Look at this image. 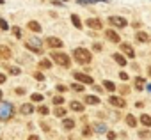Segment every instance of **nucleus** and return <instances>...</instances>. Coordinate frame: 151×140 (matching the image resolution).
I'll use <instances>...</instances> for the list:
<instances>
[{"mask_svg":"<svg viewBox=\"0 0 151 140\" xmlns=\"http://www.w3.org/2000/svg\"><path fill=\"white\" fill-rule=\"evenodd\" d=\"M7 71H9V75H14V76H16V75L22 73V69H18L16 66H11V67H7Z\"/></svg>","mask_w":151,"mask_h":140,"instance_id":"obj_25","label":"nucleus"},{"mask_svg":"<svg viewBox=\"0 0 151 140\" xmlns=\"http://www.w3.org/2000/svg\"><path fill=\"white\" fill-rule=\"evenodd\" d=\"M139 136H140V138H149L151 133H149L147 129H144V131H139Z\"/></svg>","mask_w":151,"mask_h":140,"instance_id":"obj_33","label":"nucleus"},{"mask_svg":"<svg viewBox=\"0 0 151 140\" xmlns=\"http://www.w3.org/2000/svg\"><path fill=\"white\" fill-rule=\"evenodd\" d=\"M62 103H64V98H62V96H55V98H53V105H55V106H60Z\"/></svg>","mask_w":151,"mask_h":140,"instance_id":"obj_29","label":"nucleus"},{"mask_svg":"<svg viewBox=\"0 0 151 140\" xmlns=\"http://www.w3.org/2000/svg\"><path fill=\"white\" fill-rule=\"evenodd\" d=\"M71 21H73V25L77 29H82V21H80V18L77 14H71Z\"/></svg>","mask_w":151,"mask_h":140,"instance_id":"obj_21","label":"nucleus"},{"mask_svg":"<svg viewBox=\"0 0 151 140\" xmlns=\"http://www.w3.org/2000/svg\"><path fill=\"white\" fill-rule=\"evenodd\" d=\"M109 23L114 25V27H119V29H124V27L128 25V21H126L124 18H121V16H110V18H109Z\"/></svg>","mask_w":151,"mask_h":140,"instance_id":"obj_5","label":"nucleus"},{"mask_svg":"<svg viewBox=\"0 0 151 140\" xmlns=\"http://www.w3.org/2000/svg\"><path fill=\"white\" fill-rule=\"evenodd\" d=\"M69 108H71V110H75V112H84V105H82V103H78V101H71Z\"/></svg>","mask_w":151,"mask_h":140,"instance_id":"obj_15","label":"nucleus"},{"mask_svg":"<svg viewBox=\"0 0 151 140\" xmlns=\"http://www.w3.org/2000/svg\"><path fill=\"white\" fill-rule=\"evenodd\" d=\"M11 48H7L6 44H0V59H11Z\"/></svg>","mask_w":151,"mask_h":140,"instance_id":"obj_11","label":"nucleus"},{"mask_svg":"<svg viewBox=\"0 0 151 140\" xmlns=\"http://www.w3.org/2000/svg\"><path fill=\"white\" fill-rule=\"evenodd\" d=\"M0 98H2V91H0Z\"/></svg>","mask_w":151,"mask_h":140,"instance_id":"obj_46","label":"nucleus"},{"mask_svg":"<svg viewBox=\"0 0 151 140\" xmlns=\"http://www.w3.org/2000/svg\"><path fill=\"white\" fill-rule=\"evenodd\" d=\"M73 55H75V60H77L78 64H89V62H91V59H93L91 51H89V50H86V48H75Z\"/></svg>","mask_w":151,"mask_h":140,"instance_id":"obj_1","label":"nucleus"},{"mask_svg":"<svg viewBox=\"0 0 151 140\" xmlns=\"http://www.w3.org/2000/svg\"><path fill=\"white\" fill-rule=\"evenodd\" d=\"M144 84H146V80H144V78H140V76H137V78H135V89H139V91H142V87H144Z\"/></svg>","mask_w":151,"mask_h":140,"instance_id":"obj_22","label":"nucleus"},{"mask_svg":"<svg viewBox=\"0 0 151 140\" xmlns=\"http://www.w3.org/2000/svg\"><path fill=\"white\" fill-rule=\"evenodd\" d=\"M0 29H2V30H7L9 29V25H7V21L4 18H0Z\"/></svg>","mask_w":151,"mask_h":140,"instance_id":"obj_34","label":"nucleus"},{"mask_svg":"<svg viewBox=\"0 0 151 140\" xmlns=\"http://www.w3.org/2000/svg\"><path fill=\"white\" fill-rule=\"evenodd\" d=\"M13 34H14V37H18V39L22 37V30H20L18 27H13Z\"/></svg>","mask_w":151,"mask_h":140,"instance_id":"obj_35","label":"nucleus"},{"mask_svg":"<svg viewBox=\"0 0 151 140\" xmlns=\"http://www.w3.org/2000/svg\"><path fill=\"white\" fill-rule=\"evenodd\" d=\"M121 50H123V53H126V55H128V59H133V57H135V51H133V48H132L130 44L123 43V44H121Z\"/></svg>","mask_w":151,"mask_h":140,"instance_id":"obj_12","label":"nucleus"},{"mask_svg":"<svg viewBox=\"0 0 151 140\" xmlns=\"http://www.w3.org/2000/svg\"><path fill=\"white\" fill-rule=\"evenodd\" d=\"M14 115V106L7 101H0V119L2 121H7Z\"/></svg>","mask_w":151,"mask_h":140,"instance_id":"obj_2","label":"nucleus"},{"mask_svg":"<svg viewBox=\"0 0 151 140\" xmlns=\"http://www.w3.org/2000/svg\"><path fill=\"white\" fill-rule=\"evenodd\" d=\"M62 128L64 129H73L75 128V121L73 119H64L62 121Z\"/></svg>","mask_w":151,"mask_h":140,"instance_id":"obj_16","label":"nucleus"},{"mask_svg":"<svg viewBox=\"0 0 151 140\" xmlns=\"http://www.w3.org/2000/svg\"><path fill=\"white\" fill-rule=\"evenodd\" d=\"M50 55H52V60L57 62L59 66H62V67H69L71 60H69V57H68L66 53H62V51H53V53H50Z\"/></svg>","mask_w":151,"mask_h":140,"instance_id":"obj_3","label":"nucleus"},{"mask_svg":"<svg viewBox=\"0 0 151 140\" xmlns=\"http://www.w3.org/2000/svg\"><path fill=\"white\" fill-rule=\"evenodd\" d=\"M73 76H75V80H78V82H82V84H86V85H93V84H94L93 78H91L89 75H86V73H75Z\"/></svg>","mask_w":151,"mask_h":140,"instance_id":"obj_6","label":"nucleus"},{"mask_svg":"<svg viewBox=\"0 0 151 140\" xmlns=\"http://www.w3.org/2000/svg\"><path fill=\"white\" fill-rule=\"evenodd\" d=\"M34 112V106L30 105V103H25V105H22V114L23 115H30Z\"/></svg>","mask_w":151,"mask_h":140,"instance_id":"obj_14","label":"nucleus"},{"mask_svg":"<svg viewBox=\"0 0 151 140\" xmlns=\"http://www.w3.org/2000/svg\"><path fill=\"white\" fill-rule=\"evenodd\" d=\"M119 78H121V80H128V73L121 71V73H119Z\"/></svg>","mask_w":151,"mask_h":140,"instance_id":"obj_39","label":"nucleus"},{"mask_svg":"<svg viewBox=\"0 0 151 140\" xmlns=\"http://www.w3.org/2000/svg\"><path fill=\"white\" fill-rule=\"evenodd\" d=\"M4 82H6V75L0 73V84H4Z\"/></svg>","mask_w":151,"mask_h":140,"instance_id":"obj_45","label":"nucleus"},{"mask_svg":"<svg viewBox=\"0 0 151 140\" xmlns=\"http://www.w3.org/2000/svg\"><path fill=\"white\" fill-rule=\"evenodd\" d=\"M126 124H128V126H135V124H137L135 117H133V115H126Z\"/></svg>","mask_w":151,"mask_h":140,"instance_id":"obj_30","label":"nucleus"},{"mask_svg":"<svg viewBox=\"0 0 151 140\" xmlns=\"http://www.w3.org/2000/svg\"><path fill=\"white\" fill-rule=\"evenodd\" d=\"M135 39H137L139 43H147V41H149V36H147L146 32H137V34H135Z\"/></svg>","mask_w":151,"mask_h":140,"instance_id":"obj_13","label":"nucleus"},{"mask_svg":"<svg viewBox=\"0 0 151 140\" xmlns=\"http://www.w3.org/2000/svg\"><path fill=\"white\" fill-rule=\"evenodd\" d=\"M93 50H94V51H100V50H101V44H100V43H96V44L93 46Z\"/></svg>","mask_w":151,"mask_h":140,"instance_id":"obj_41","label":"nucleus"},{"mask_svg":"<svg viewBox=\"0 0 151 140\" xmlns=\"http://www.w3.org/2000/svg\"><path fill=\"white\" fill-rule=\"evenodd\" d=\"M41 128H43V129H45V131H48V129H50V126H48V124H46V122H41Z\"/></svg>","mask_w":151,"mask_h":140,"instance_id":"obj_43","label":"nucleus"},{"mask_svg":"<svg viewBox=\"0 0 151 140\" xmlns=\"http://www.w3.org/2000/svg\"><path fill=\"white\" fill-rule=\"evenodd\" d=\"M34 78H36V80H39V82H43V80H45V75L37 71V73H34Z\"/></svg>","mask_w":151,"mask_h":140,"instance_id":"obj_36","label":"nucleus"},{"mask_svg":"<svg viewBox=\"0 0 151 140\" xmlns=\"http://www.w3.org/2000/svg\"><path fill=\"white\" fill-rule=\"evenodd\" d=\"M16 94L23 96V94H25V89H23V87H18V89H16Z\"/></svg>","mask_w":151,"mask_h":140,"instance_id":"obj_40","label":"nucleus"},{"mask_svg":"<svg viewBox=\"0 0 151 140\" xmlns=\"http://www.w3.org/2000/svg\"><path fill=\"white\" fill-rule=\"evenodd\" d=\"M46 43H48V46H50V48H62V44H64L59 37H48V39H46Z\"/></svg>","mask_w":151,"mask_h":140,"instance_id":"obj_9","label":"nucleus"},{"mask_svg":"<svg viewBox=\"0 0 151 140\" xmlns=\"http://www.w3.org/2000/svg\"><path fill=\"white\" fill-rule=\"evenodd\" d=\"M109 103H110L112 106H119V108L126 106V99H124V98H119V96H110V98H109Z\"/></svg>","mask_w":151,"mask_h":140,"instance_id":"obj_7","label":"nucleus"},{"mask_svg":"<svg viewBox=\"0 0 151 140\" xmlns=\"http://www.w3.org/2000/svg\"><path fill=\"white\" fill-rule=\"evenodd\" d=\"M105 37H107L109 41H112V43H119V41H121L119 34H117V32H114V30H107V32H105Z\"/></svg>","mask_w":151,"mask_h":140,"instance_id":"obj_10","label":"nucleus"},{"mask_svg":"<svg viewBox=\"0 0 151 140\" xmlns=\"http://www.w3.org/2000/svg\"><path fill=\"white\" fill-rule=\"evenodd\" d=\"M82 135H84V136H89V135H91V128H89V126H86V128L82 129Z\"/></svg>","mask_w":151,"mask_h":140,"instance_id":"obj_37","label":"nucleus"},{"mask_svg":"<svg viewBox=\"0 0 151 140\" xmlns=\"http://www.w3.org/2000/svg\"><path fill=\"white\" fill-rule=\"evenodd\" d=\"M86 25L91 27V29H94V30H98V29H101V20H98V18H89V20L86 21Z\"/></svg>","mask_w":151,"mask_h":140,"instance_id":"obj_8","label":"nucleus"},{"mask_svg":"<svg viewBox=\"0 0 151 140\" xmlns=\"http://www.w3.org/2000/svg\"><path fill=\"white\" fill-rule=\"evenodd\" d=\"M114 60H116L119 66H126V59H124L121 53H114Z\"/></svg>","mask_w":151,"mask_h":140,"instance_id":"obj_18","label":"nucleus"},{"mask_svg":"<svg viewBox=\"0 0 151 140\" xmlns=\"http://www.w3.org/2000/svg\"><path fill=\"white\" fill-rule=\"evenodd\" d=\"M71 89H73V91H77V92H82V91H84V85H80V84H73Z\"/></svg>","mask_w":151,"mask_h":140,"instance_id":"obj_32","label":"nucleus"},{"mask_svg":"<svg viewBox=\"0 0 151 140\" xmlns=\"http://www.w3.org/2000/svg\"><path fill=\"white\" fill-rule=\"evenodd\" d=\"M140 122H142L144 126H151V117L146 115V114H142V115H140Z\"/></svg>","mask_w":151,"mask_h":140,"instance_id":"obj_23","label":"nucleus"},{"mask_svg":"<svg viewBox=\"0 0 151 140\" xmlns=\"http://www.w3.org/2000/svg\"><path fill=\"white\" fill-rule=\"evenodd\" d=\"M57 91H59V92H66V87H64V85H57Z\"/></svg>","mask_w":151,"mask_h":140,"instance_id":"obj_42","label":"nucleus"},{"mask_svg":"<svg viewBox=\"0 0 151 140\" xmlns=\"http://www.w3.org/2000/svg\"><path fill=\"white\" fill-rule=\"evenodd\" d=\"M116 136H117V135H116L114 131H107V138H109V140H116Z\"/></svg>","mask_w":151,"mask_h":140,"instance_id":"obj_38","label":"nucleus"},{"mask_svg":"<svg viewBox=\"0 0 151 140\" xmlns=\"http://www.w3.org/2000/svg\"><path fill=\"white\" fill-rule=\"evenodd\" d=\"M30 99H32L34 103H39V101H43V96H41V94H37V92H34V94L30 96Z\"/></svg>","mask_w":151,"mask_h":140,"instance_id":"obj_28","label":"nucleus"},{"mask_svg":"<svg viewBox=\"0 0 151 140\" xmlns=\"http://www.w3.org/2000/svg\"><path fill=\"white\" fill-rule=\"evenodd\" d=\"M149 75H151V67H149Z\"/></svg>","mask_w":151,"mask_h":140,"instance_id":"obj_47","label":"nucleus"},{"mask_svg":"<svg viewBox=\"0 0 151 140\" xmlns=\"http://www.w3.org/2000/svg\"><path fill=\"white\" fill-rule=\"evenodd\" d=\"M25 46L34 53H43V43L39 39H29V41H25Z\"/></svg>","mask_w":151,"mask_h":140,"instance_id":"obj_4","label":"nucleus"},{"mask_svg":"<svg viewBox=\"0 0 151 140\" xmlns=\"http://www.w3.org/2000/svg\"><path fill=\"white\" fill-rule=\"evenodd\" d=\"M53 114H55V117H64V115H66V110H64L62 106H57V108L53 110Z\"/></svg>","mask_w":151,"mask_h":140,"instance_id":"obj_24","label":"nucleus"},{"mask_svg":"<svg viewBox=\"0 0 151 140\" xmlns=\"http://www.w3.org/2000/svg\"><path fill=\"white\" fill-rule=\"evenodd\" d=\"M103 85H105V89H107V91H110V92H112V91L116 89V85H114V84H112L110 80H105V82H103Z\"/></svg>","mask_w":151,"mask_h":140,"instance_id":"obj_27","label":"nucleus"},{"mask_svg":"<svg viewBox=\"0 0 151 140\" xmlns=\"http://www.w3.org/2000/svg\"><path fill=\"white\" fill-rule=\"evenodd\" d=\"M29 140H39V136H37V135H30Z\"/></svg>","mask_w":151,"mask_h":140,"instance_id":"obj_44","label":"nucleus"},{"mask_svg":"<svg viewBox=\"0 0 151 140\" xmlns=\"http://www.w3.org/2000/svg\"><path fill=\"white\" fill-rule=\"evenodd\" d=\"M32 32H41V25L37 23V21H29V25H27Z\"/></svg>","mask_w":151,"mask_h":140,"instance_id":"obj_17","label":"nucleus"},{"mask_svg":"<svg viewBox=\"0 0 151 140\" xmlns=\"http://www.w3.org/2000/svg\"><path fill=\"white\" fill-rule=\"evenodd\" d=\"M39 67H43V69H50V67H52V62L46 60V59H43V60L39 62Z\"/></svg>","mask_w":151,"mask_h":140,"instance_id":"obj_26","label":"nucleus"},{"mask_svg":"<svg viewBox=\"0 0 151 140\" xmlns=\"http://www.w3.org/2000/svg\"><path fill=\"white\" fill-rule=\"evenodd\" d=\"M37 112H39V114H41V115H46V114H50V110H48V108H46V106H45V105H41V106H39V108H37Z\"/></svg>","mask_w":151,"mask_h":140,"instance_id":"obj_31","label":"nucleus"},{"mask_svg":"<svg viewBox=\"0 0 151 140\" xmlns=\"http://www.w3.org/2000/svg\"><path fill=\"white\" fill-rule=\"evenodd\" d=\"M94 131L100 133V135H101V133H107V126H105L103 122H98V124H94Z\"/></svg>","mask_w":151,"mask_h":140,"instance_id":"obj_19","label":"nucleus"},{"mask_svg":"<svg viewBox=\"0 0 151 140\" xmlns=\"http://www.w3.org/2000/svg\"><path fill=\"white\" fill-rule=\"evenodd\" d=\"M86 103L87 105H98L100 98H96V96H86Z\"/></svg>","mask_w":151,"mask_h":140,"instance_id":"obj_20","label":"nucleus"}]
</instances>
